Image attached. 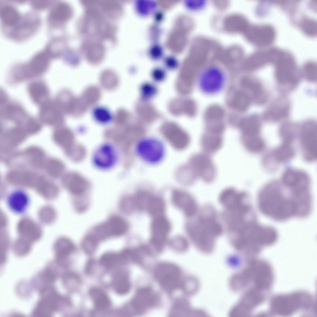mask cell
Returning <instances> with one entry per match:
<instances>
[{
    "label": "cell",
    "mask_w": 317,
    "mask_h": 317,
    "mask_svg": "<svg viewBox=\"0 0 317 317\" xmlns=\"http://www.w3.org/2000/svg\"><path fill=\"white\" fill-rule=\"evenodd\" d=\"M258 204L263 214L274 220L283 222L297 217V210L290 193L284 192L281 183L270 181L260 189L258 195Z\"/></svg>",
    "instance_id": "obj_1"
},
{
    "label": "cell",
    "mask_w": 317,
    "mask_h": 317,
    "mask_svg": "<svg viewBox=\"0 0 317 317\" xmlns=\"http://www.w3.org/2000/svg\"><path fill=\"white\" fill-rule=\"evenodd\" d=\"M196 215L194 219L186 223V232L198 248L210 251L213 248L216 240L222 234L223 227L218 219L215 209L210 204L203 205Z\"/></svg>",
    "instance_id": "obj_2"
},
{
    "label": "cell",
    "mask_w": 317,
    "mask_h": 317,
    "mask_svg": "<svg viewBox=\"0 0 317 317\" xmlns=\"http://www.w3.org/2000/svg\"><path fill=\"white\" fill-rule=\"evenodd\" d=\"M278 237L275 228L261 224L256 219L245 225L229 236V238L232 245L238 250H255L273 244Z\"/></svg>",
    "instance_id": "obj_3"
},
{
    "label": "cell",
    "mask_w": 317,
    "mask_h": 317,
    "mask_svg": "<svg viewBox=\"0 0 317 317\" xmlns=\"http://www.w3.org/2000/svg\"><path fill=\"white\" fill-rule=\"evenodd\" d=\"M176 174L179 180L185 185H191L198 178L209 183L215 178L216 169L209 156L197 153L192 156L186 164L178 169Z\"/></svg>",
    "instance_id": "obj_4"
},
{
    "label": "cell",
    "mask_w": 317,
    "mask_h": 317,
    "mask_svg": "<svg viewBox=\"0 0 317 317\" xmlns=\"http://www.w3.org/2000/svg\"><path fill=\"white\" fill-rule=\"evenodd\" d=\"M227 81L226 73L222 68L216 65H210L199 72L196 83L198 90L202 94L213 97L223 92Z\"/></svg>",
    "instance_id": "obj_5"
},
{
    "label": "cell",
    "mask_w": 317,
    "mask_h": 317,
    "mask_svg": "<svg viewBox=\"0 0 317 317\" xmlns=\"http://www.w3.org/2000/svg\"><path fill=\"white\" fill-rule=\"evenodd\" d=\"M222 217L228 234L234 232L249 221L256 219L250 198L224 207Z\"/></svg>",
    "instance_id": "obj_6"
},
{
    "label": "cell",
    "mask_w": 317,
    "mask_h": 317,
    "mask_svg": "<svg viewBox=\"0 0 317 317\" xmlns=\"http://www.w3.org/2000/svg\"><path fill=\"white\" fill-rule=\"evenodd\" d=\"M299 138L302 156L305 161L312 162L317 159V125L312 120L301 126Z\"/></svg>",
    "instance_id": "obj_7"
},
{
    "label": "cell",
    "mask_w": 317,
    "mask_h": 317,
    "mask_svg": "<svg viewBox=\"0 0 317 317\" xmlns=\"http://www.w3.org/2000/svg\"><path fill=\"white\" fill-rule=\"evenodd\" d=\"M136 150L142 160L153 164L158 163L162 161L165 153L163 143L158 139L152 137L140 140L137 144Z\"/></svg>",
    "instance_id": "obj_8"
},
{
    "label": "cell",
    "mask_w": 317,
    "mask_h": 317,
    "mask_svg": "<svg viewBox=\"0 0 317 317\" xmlns=\"http://www.w3.org/2000/svg\"><path fill=\"white\" fill-rule=\"evenodd\" d=\"M171 227L170 221L164 215L154 218L150 226V243L157 251L163 250Z\"/></svg>",
    "instance_id": "obj_9"
},
{
    "label": "cell",
    "mask_w": 317,
    "mask_h": 317,
    "mask_svg": "<svg viewBox=\"0 0 317 317\" xmlns=\"http://www.w3.org/2000/svg\"><path fill=\"white\" fill-rule=\"evenodd\" d=\"M118 158V153L115 146L109 143L100 145L95 150L92 160L96 167L103 170L113 167Z\"/></svg>",
    "instance_id": "obj_10"
},
{
    "label": "cell",
    "mask_w": 317,
    "mask_h": 317,
    "mask_svg": "<svg viewBox=\"0 0 317 317\" xmlns=\"http://www.w3.org/2000/svg\"><path fill=\"white\" fill-rule=\"evenodd\" d=\"M293 144L282 143L271 152L267 154L263 159V163L266 168L269 171L275 170L276 166L292 160L296 154Z\"/></svg>",
    "instance_id": "obj_11"
},
{
    "label": "cell",
    "mask_w": 317,
    "mask_h": 317,
    "mask_svg": "<svg viewBox=\"0 0 317 317\" xmlns=\"http://www.w3.org/2000/svg\"><path fill=\"white\" fill-rule=\"evenodd\" d=\"M172 200L174 205L188 218H193L198 211V207L196 199L185 191L174 189L172 193Z\"/></svg>",
    "instance_id": "obj_12"
},
{
    "label": "cell",
    "mask_w": 317,
    "mask_h": 317,
    "mask_svg": "<svg viewBox=\"0 0 317 317\" xmlns=\"http://www.w3.org/2000/svg\"><path fill=\"white\" fill-rule=\"evenodd\" d=\"M277 83L283 86H293L298 83L299 76L292 61H285L279 63L275 72Z\"/></svg>",
    "instance_id": "obj_13"
},
{
    "label": "cell",
    "mask_w": 317,
    "mask_h": 317,
    "mask_svg": "<svg viewBox=\"0 0 317 317\" xmlns=\"http://www.w3.org/2000/svg\"><path fill=\"white\" fill-rule=\"evenodd\" d=\"M6 202L8 207L13 213L22 215L26 212L30 202V196L25 190L21 189H15L7 197Z\"/></svg>",
    "instance_id": "obj_14"
},
{
    "label": "cell",
    "mask_w": 317,
    "mask_h": 317,
    "mask_svg": "<svg viewBox=\"0 0 317 317\" xmlns=\"http://www.w3.org/2000/svg\"><path fill=\"white\" fill-rule=\"evenodd\" d=\"M162 132L166 140L176 150H183L190 144V138L189 135L176 126H165L162 129Z\"/></svg>",
    "instance_id": "obj_15"
},
{
    "label": "cell",
    "mask_w": 317,
    "mask_h": 317,
    "mask_svg": "<svg viewBox=\"0 0 317 317\" xmlns=\"http://www.w3.org/2000/svg\"><path fill=\"white\" fill-rule=\"evenodd\" d=\"M1 119L8 121L19 122L27 120L30 115L20 103L10 101L0 104Z\"/></svg>",
    "instance_id": "obj_16"
},
{
    "label": "cell",
    "mask_w": 317,
    "mask_h": 317,
    "mask_svg": "<svg viewBox=\"0 0 317 317\" xmlns=\"http://www.w3.org/2000/svg\"><path fill=\"white\" fill-rule=\"evenodd\" d=\"M281 183L284 187L292 189L310 185L309 175L302 170L289 168L282 174Z\"/></svg>",
    "instance_id": "obj_17"
},
{
    "label": "cell",
    "mask_w": 317,
    "mask_h": 317,
    "mask_svg": "<svg viewBox=\"0 0 317 317\" xmlns=\"http://www.w3.org/2000/svg\"><path fill=\"white\" fill-rule=\"evenodd\" d=\"M38 118L46 123H58L63 120V112L54 99H48L39 105Z\"/></svg>",
    "instance_id": "obj_18"
},
{
    "label": "cell",
    "mask_w": 317,
    "mask_h": 317,
    "mask_svg": "<svg viewBox=\"0 0 317 317\" xmlns=\"http://www.w3.org/2000/svg\"><path fill=\"white\" fill-rule=\"evenodd\" d=\"M50 55L46 50L35 54L27 64L26 69L33 79L41 76L48 70L50 65Z\"/></svg>",
    "instance_id": "obj_19"
},
{
    "label": "cell",
    "mask_w": 317,
    "mask_h": 317,
    "mask_svg": "<svg viewBox=\"0 0 317 317\" xmlns=\"http://www.w3.org/2000/svg\"><path fill=\"white\" fill-rule=\"evenodd\" d=\"M156 276L158 280L164 287L172 289L175 287L179 279V271L175 266L163 264L158 268Z\"/></svg>",
    "instance_id": "obj_20"
},
{
    "label": "cell",
    "mask_w": 317,
    "mask_h": 317,
    "mask_svg": "<svg viewBox=\"0 0 317 317\" xmlns=\"http://www.w3.org/2000/svg\"><path fill=\"white\" fill-rule=\"evenodd\" d=\"M27 89L30 98L36 104L40 105L49 99V89L42 80H37L31 82L28 84Z\"/></svg>",
    "instance_id": "obj_21"
},
{
    "label": "cell",
    "mask_w": 317,
    "mask_h": 317,
    "mask_svg": "<svg viewBox=\"0 0 317 317\" xmlns=\"http://www.w3.org/2000/svg\"><path fill=\"white\" fill-rule=\"evenodd\" d=\"M223 142L222 135L206 132L201 138V144L206 152L212 154L218 151L222 147Z\"/></svg>",
    "instance_id": "obj_22"
},
{
    "label": "cell",
    "mask_w": 317,
    "mask_h": 317,
    "mask_svg": "<svg viewBox=\"0 0 317 317\" xmlns=\"http://www.w3.org/2000/svg\"><path fill=\"white\" fill-rule=\"evenodd\" d=\"M289 111V104L286 101L278 102L272 105L266 111L264 117L270 121H276L286 117Z\"/></svg>",
    "instance_id": "obj_23"
},
{
    "label": "cell",
    "mask_w": 317,
    "mask_h": 317,
    "mask_svg": "<svg viewBox=\"0 0 317 317\" xmlns=\"http://www.w3.org/2000/svg\"><path fill=\"white\" fill-rule=\"evenodd\" d=\"M39 24L37 18L26 19L15 28L13 34L14 37L19 39L28 37L35 31Z\"/></svg>",
    "instance_id": "obj_24"
},
{
    "label": "cell",
    "mask_w": 317,
    "mask_h": 317,
    "mask_svg": "<svg viewBox=\"0 0 317 317\" xmlns=\"http://www.w3.org/2000/svg\"><path fill=\"white\" fill-rule=\"evenodd\" d=\"M149 289H143L137 293L133 301V305L138 312H141L153 304V295Z\"/></svg>",
    "instance_id": "obj_25"
},
{
    "label": "cell",
    "mask_w": 317,
    "mask_h": 317,
    "mask_svg": "<svg viewBox=\"0 0 317 317\" xmlns=\"http://www.w3.org/2000/svg\"><path fill=\"white\" fill-rule=\"evenodd\" d=\"M128 257V253L125 249L119 253H105L101 258L100 262L105 267L111 268L123 263Z\"/></svg>",
    "instance_id": "obj_26"
},
{
    "label": "cell",
    "mask_w": 317,
    "mask_h": 317,
    "mask_svg": "<svg viewBox=\"0 0 317 317\" xmlns=\"http://www.w3.org/2000/svg\"><path fill=\"white\" fill-rule=\"evenodd\" d=\"M113 287L115 291L120 294L127 293L130 288V282L127 273L123 271L116 273L112 280Z\"/></svg>",
    "instance_id": "obj_27"
},
{
    "label": "cell",
    "mask_w": 317,
    "mask_h": 317,
    "mask_svg": "<svg viewBox=\"0 0 317 317\" xmlns=\"http://www.w3.org/2000/svg\"><path fill=\"white\" fill-rule=\"evenodd\" d=\"M165 210V202L162 198L152 195L148 203L146 210L153 218L163 215Z\"/></svg>",
    "instance_id": "obj_28"
},
{
    "label": "cell",
    "mask_w": 317,
    "mask_h": 317,
    "mask_svg": "<svg viewBox=\"0 0 317 317\" xmlns=\"http://www.w3.org/2000/svg\"><path fill=\"white\" fill-rule=\"evenodd\" d=\"M279 134L282 142L293 144L296 137L295 126L290 123L284 124L279 129Z\"/></svg>",
    "instance_id": "obj_29"
},
{
    "label": "cell",
    "mask_w": 317,
    "mask_h": 317,
    "mask_svg": "<svg viewBox=\"0 0 317 317\" xmlns=\"http://www.w3.org/2000/svg\"><path fill=\"white\" fill-rule=\"evenodd\" d=\"M0 17L3 22L8 25L16 24L20 19V14L16 9L12 6L3 7L0 11Z\"/></svg>",
    "instance_id": "obj_30"
},
{
    "label": "cell",
    "mask_w": 317,
    "mask_h": 317,
    "mask_svg": "<svg viewBox=\"0 0 317 317\" xmlns=\"http://www.w3.org/2000/svg\"><path fill=\"white\" fill-rule=\"evenodd\" d=\"M90 295L97 308L104 309L110 306V301L109 297L100 289H93L90 291Z\"/></svg>",
    "instance_id": "obj_31"
},
{
    "label": "cell",
    "mask_w": 317,
    "mask_h": 317,
    "mask_svg": "<svg viewBox=\"0 0 317 317\" xmlns=\"http://www.w3.org/2000/svg\"><path fill=\"white\" fill-rule=\"evenodd\" d=\"M68 9L66 5L60 3L56 5L50 12L49 20L54 24H58L64 20L68 14Z\"/></svg>",
    "instance_id": "obj_32"
},
{
    "label": "cell",
    "mask_w": 317,
    "mask_h": 317,
    "mask_svg": "<svg viewBox=\"0 0 317 317\" xmlns=\"http://www.w3.org/2000/svg\"><path fill=\"white\" fill-rule=\"evenodd\" d=\"M152 195L147 191L141 190L137 191L132 197L135 210L141 211L146 210L148 203Z\"/></svg>",
    "instance_id": "obj_33"
},
{
    "label": "cell",
    "mask_w": 317,
    "mask_h": 317,
    "mask_svg": "<svg viewBox=\"0 0 317 317\" xmlns=\"http://www.w3.org/2000/svg\"><path fill=\"white\" fill-rule=\"evenodd\" d=\"M169 244L173 249L179 251L186 250L188 246L187 240L185 237L181 236H178L173 237L170 240Z\"/></svg>",
    "instance_id": "obj_34"
},
{
    "label": "cell",
    "mask_w": 317,
    "mask_h": 317,
    "mask_svg": "<svg viewBox=\"0 0 317 317\" xmlns=\"http://www.w3.org/2000/svg\"><path fill=\"white\" fill-rule=\"evenodd\" d=\"M304 76L308 81L314 82L317 80L316 68L315 65L308 64L306 65L304 70Z\"/></svg>",
    "instance_id": "obj_35"
},
{
    "label": "cell",
    "mask_w": 317,
    "mask_h": 317,
    "mask_svg": "<svg viewBox=\"0 0 317 317\" xmlns=\"http://www.w3.org/2000/svg\"><path fill=\"white\" fill-rule=\"evenodd\" d=\"M207 3L206 0H193L189 2V6L193 10L199 11L206 7Z\"/></svg>",
    "instance_id": "obj_36"
},
{
    "label": "cell",
    "mask_w": 317,
    "mask_h": 317,
    "mask_svg": "<svg viewBox=\"0 0 317 317\" xmlns=\"http://www.w3.org/2000/svg\"><path fill=\"white\" fill-rule=\"evenodd\" d=\"M32 3L35 8L41 9L47 7L50 3L48 1L34 0L32 2Z\"/></svg>",
    "instance_id": "obj_37"
}]
</instances>
